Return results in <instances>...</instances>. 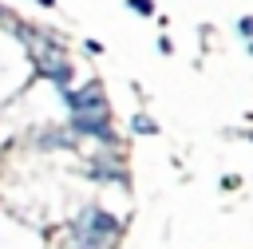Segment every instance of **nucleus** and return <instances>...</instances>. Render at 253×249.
<instances>
[{
    "mask_svg": "<svg viewBox=\"0 0 253 249\" xmlns=\"http://www.w3.org/2000/svg\"><path fill=\"white\" fill-rule=\"evenodd\" d=\"M119 217L115 213H107V209H99V206H87L83 213H79V221H75V245L79 249H107L115 237H119Z\"/></svg>",
    "mask_w": 253,
    "mask_h": 249,
    "instance_id": "1",
    "label": "nucleus"
},
{
    "mask_svg": "<svg viewBox=\"0 0 253 249\" xmlns=\"http://www.w3.org/2000/svg\"><path fill=\"white\" fill-rule=\"evenodd\" d=\"M63 103L71 107V115H107V95L95 79L83 83V91H63Z\"/></svg>",
    "mask_w": 253,
    "mask_h": 249,
    "instance_id": "2",
    "label": "nucleus"
},
{
    "mask_svg": "<svg viewBox=\"0 0 253 249\" xmlns=\"http://www.w3.org/2000/svg\"><path fill=\"white\" fill-rule=\"evenodd\" d=\"M71 130H75V134H87V138H99L103 146L115 142V134H111V115H71Z\"/></svg>",
    "mask_w": 253,
    "mask_h": 249,
    "instance_id": "3",
    "label": "nucleus"
},
{
    "mask_svg": "<svg viewBox=\"0 0 253 249\" xmlns=\"http://www.w3.org/2000/svg\"><path fill=\"white\" fill-rule=\"evenodd\" d=\"M36 67H40V75H43V79H51L55 87H63V91H67V83H71V63L59 55V47H55L51 55H40V63H36Z\"/></svg>",
    "mask_w": 253,
    "mask_h": 249,
    "instance_id": "4",
    "label": "nucleus"
},
{
    "mask_svg": "<svg viewBox=\"0 0 253 249\" xmlns=\"http://www.w3.org/2000/svg\"><path fill=\"white\" fill-rule=\"evenodd\" d=\"M87 178H95V182H119V186H126V174H123V166H119V162H111V158H95V162H91V170H87Z\"/></svg>",
    "mask_w": 253,
    "mask_h": 249,
    "instance_id": "5",
    "label": "nucleus"
},
{
    "mask_svg": "<svg viewBox=\"0 0 253 249\" xmlns=\"http://www.w3.org/2000/svg\"><path fill=\"white\" fill-rule=\"evenodd\" d=\"M130 126H134V134H158V123H154L150 115H134Z\"/></svg>",
    "mask_w": 253,
    "mask_h": 249,
    "instance_id": "6",
    "label": "nucleus"
},
{
    "mask_svg": "<svg viewBox=\"0 0 253 249\" xmlns=\"http://www.w3.org/2000/svg\"><path fill=\"white\" fill-rule=\"evenodd\" d=\"M40 146H75L63 130H43V138H40Z\"/></svg>",
    "mask_w": 253,
    "mask_h": 249,
    "instance_id": "7",
    "label": "nucleus"
},
{
    "mask_svg": "<svg viewBox=\"0 0 253 249\" xmlns=\"http://www.w3.org/2000/svg\"><path fill=\"white\" fill-rule=\"evenodd\" d=\"M126 4H130L138 16H154V0H126Z\"/></svg>",
    "mask_w": 253,
    "mask_h": 249,
    "instance_id": "8",
    "label": "nucleus"
},
{
    "mask_svg": "<svg viewBox=\"0 0 253 249\" xmlns=\"http://www.w3.org/2000/svg\"><path fill=\"white\" fill-rule=\"evenodd\" d=\"M237 32H241V36H253V16H245V20H237Z\"/></svg>",
    "mask_w": 253,
    "mask_h": 249,
    "instance_id": "9",
    "label": "nucleus"
},
{
    "mask_svg": "<svg viewBox=\"0 0 253 249\" xmlns=\"http://www.w3.org/2000/svg\"><path fill=\"white\" fill-rule=\"evenodd\" d=\"M36 4H40V8H55V0H36Z\"/></svg>",
    "mask_w": 253,
    "mask_h": 249,
    "instance_id": "10",
    "label": "nucleus"
}]
</instances>
